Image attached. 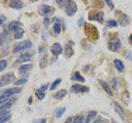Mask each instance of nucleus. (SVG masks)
<instances>
[{
	"instance_id": "obj_1",
	"label": "nucleus",
	"mask_w": 132,
	"mask_h": 123,
	"mask_svg": "<svg viewBox=\"0 0 132 123\" xmlns=\"http://www.w3.org/2000/svg\"><path fill=\"white\" fill-rule=\"evenodd\" d=\"M59 4L62 7H65L66 14L68 15H75V13L77 11V6L75 2H70V0H66V2H59Z\"/></svg>"
},
{
	"instance_id": "obj_2",
	"label": "nucleus",
	"mask_w": 132,
	"mask_h": 123,
	"mask_svg": "<svg viewBox=\"0 0 132 123\" xmlns=\"http://www.w3.org/2000/svg\"><path fill=\"white\" fill-rule=\"evenodd\" d=\"M31 46H32V42H31V41L20 42V43H17V45L13 48V53H14V55H17V53L23 52V50H26V49H31Z\"/></svg>"
},
{
	"instance_id": "obj_3",
	"label": "nucleus",
	"mask_w": 132,
	"mask_h": 123,
	"mask_svg": "<svg viewBox=\"0 0 132 123\" xmlns=\"http://www.w3.org/2000/svg\"><path fill=\"white\" fill-rule=\"evenodd\" d=\"M84 30H86V32H87V36H89L92 41H96L97 38H98V34H97V30L93 27V25H90V24H86V27H84Z\"/></svg>"
},
{
	"instance_id": "obj_4",
	"label": "nucleus",
	"mask_w": 132,
	"mask_h": 123,
	"mask_svg": "<svg viewBox=\"0 0 132 123\" xmlns=\"http://www.w3.org/2000/svg\"><path fill=\"white\" fill-rule=\"evenodd\" d=\"M107 46H108L110 50H112V52H117V50L121 48V41H119L118 38H115V39H111V41H108Z\"/></svg>"
},
{
	"instance_id": "obj_5",
	"label": "nucleus",
	"mask_w": 132,
	"mask_h": 123,
	"mask_svg": "<svg viewBox=\"0 0 132 123\" xmlns=\"http://www.w3.org/2000/svg\"><path fill=\"white\" fill-rule=\"evenodd\" d=\"M70 91L73 94H83V92H89V88L84 86H79V84H75L70 87Z\"/></svg>"
},
{
	"instance_id": "obj_6",
	"label": "nucleus",
	"mask_w": 132,
	"mask_h": 123,
	"mask_svg": "<svg viewBox=\"0 0 132 123\" xmlns=\"http://www.w3.org/2000/svg\"><path fill=\"white\" fill-rule=\"evenodd\" d=\"M13 77L14 75L13 74H6V75H3V77H0V87H3V86H7L9 83H11L13 81Z\"/></svg>"
},
{
	"instance_id": "obj_7",
	"label": "nucleus",
	"mask_w": 132,
	"mask_h": 123,
	"mask_svg": "<svg viewBox=\"0 0 132 123\" xmlns=\"http://www.w3.org/2000/svg\"><path fill=\"white\" fill-rule=\"evenodd\" d=\"M51 52H52L53 56H58V55H61V53L63 52V48H62L61 43H53L52 48H51Z\"/></svg>"
},
{
	"instance_id": "obj_8",
	"label": "nucleus",
	"mask_w": 132,
	"mask_h": 123,
	"mask_svg": "<svg viewBox=\"0 0 132 123\" xmlns=\"http://www.w3.org/2000/svg\"><path fill=\"white\" fill-rule=\"evenodd\" d=\"M52 11H53V8L51 7V6H48V4H41V7H39V14L48 15V14H51Z\"/></svg>"
},
{
	"instance_id": "obj_9",
	"label": "nucleus",
	"mask_w": 132,
	"mask_h": 123,
	"mask_svg": "<svg viewBox=\"0 0 132 123\" xmlns=\"http://www.w3.org/2000/svg\"><path fill=\"white\" fill-rule=\"evenodd\" d=\"M9 28H4V31L2 32V35H0V46H3L6 43V41H7V38H9Z\"/></svg>"
},
{
	"instance_id": "obj_10",
	"label": "nucleus",
	"mask_w": 132,
	"mask_h": 123,
	"mask_svg": "<svg viewBox=\"0 0 132 123\" xmlns=\"http://www.w3.org/2000/svg\"><path fill=\"white\" fill-rule=\"evenodd\" d=\"M14 101H15V98L13 97V98H11V101H9V102L3 103V105L0 106V111H2V112H6V113H7V111H9V109H10V106L13 105V102H14Z\"/></svg>"
},
{
	"instance_id": "obj_11",
	"label": "nucleus",
	"mask_w": 132,
	"mask_h": 123,
	"mask_svg": "<svg viewBox=\"0 0 132 123\" xmlns=\"http://www.w3.org/2000/svg\"><path fill=\"white\" fill-rule=\"evenodd\" d=\"M20 91H21V88H10V90H6V91H3V95L13 97V95H15L17 92H20Z\"/></svg>"
},
{
	"instance_id": "obj_12",
	"label": "nucleus",
	"mask_w": 132,
	"mask_h": 123,
	"mask_svg": "<svg viewBox=\"0 0 132 123\" xmlns=\"http://www.w3.org/2000/svg\"><path fill=\"white\" fill-rule=\"evenodd\" d=\"M32 69V64H24V66H21V67H18V73L20 74H26V73H28V71Z\"/></svg>"
},
{
	"instance_id": "obj_13",
	"label": "nucleus",
	"mask_w": 132,
	"mask_h": 123,
	"mask_svg": "<svg viewBox=\"0 0 132 123\" xmlns=\"http://www.w3.org/2000/svg\"><path fill=\"white\" fill-rule=\"evenodd\" d=\"M72 45H73V42H68V45H66V48H65V56H66V58H70V56L73 55Z\"/></svg>"
},
{
	"instance_id": "obj_14",
	"label": "nucleus",
	"mask_w": 132,
	"mask_h": 123,
	"mask_svg": "<svg viewBox=\"0 0 132 123\" xmlns=\"http://www.w3.org/2000/svg\"><path fill=\"white\" fill-rule=\"evenodd\" d=\"M31 59H32V53L26 52V53H23V55L18 58V62H27V60H31Z\"/></svg>"
},
{
	"instance_id": "obj_15",
	"label": "nucleus",
	"mask_w": 132,
	"mask_h": 123,
	"mask_svg": "<svg viewBox=\"0 0 132 123\" xmlns=\"http://www.w3.org/2000/svg\"><path fill=\"white\" fill-rule=\"evenodd\" d=\"M114 66H115V69H117L119 73L124 71V63L119 60V59H115V60H114Z\"/></svg>"
},
{
	"instance_id": "obj_16",
	"label": "nucleus",
	"mask_w": 132,
	"mask_h": 123,
	"mask_svg": "<svg viewBox=\"0 0 132 123\" xmlns=\"http://www.w3.org/2000/svg\"><path fill=\"white\" fill-rule=\"evenodd\" d=\"M114 108H115V112H117L118 115L121 116V119H122V120H125V113H124V109H122L121 106L118 105V103H114Z\"/></svg>"
},
{
	"instance_id": "obj_17",
	"label": "nucleus",
	"mask_w": 132,
	"mask_h": 123,
	"mask_svg": "<svg viewBox=\"0 0 132 123\" xmlns=\"http://www.w3.org/2000/svg\"><path fill=\"white\" fill-rule=\"evenodd\" d=\"M18 27H20V23H18V21H11L7 28H9V31H15V32H17Z\"/></svg>"
},
{
	"instance_id": "obj_18",
	"label": "nucleus",
	"mask_w": 132,
	"mask_h": 123,
	"mask_svg": "<svg viewBox=\"0 0 132 123\" xmlns=\"http://www.w3.org/2000/svg\"><path fill=\"white\" fill-rule=\"evenodd\" d=\"M94 119H97V112L96 111L89 112V115H87V118H86V123H92Z\"/></svg>"
},
{
	"instance_id": "obj_19",
	"label": "nucleus",
	"mask_w": 132,
	"mask_h": 123,
	"mask_svg": "<svg viewBox=\"0 0 132 123\" xmlns=\"http://www.w3.org/2000/svg\"><path fill=\"white\" fill-rule=\"evenodd\" d=\"M90 18H96L98 23H103V21H104V17H103V13L101 11L96 13V14H90Z\"/></svg>"
},
{
	"instance_id": "obj_20",
	"label": "nucleus",
	"mask_w": 132,
	"mask_h": 123,
	"mask_svg": "<svg viewBox=\"0 0 132 123\" xmlns=\"http://www.w3.org/2000/svg\"><path fill=\"white\" fill-rule=\"evenodd\" d=\"M53 21H55V25H53V32H55V34H61V23H59L61 20H59V18H55Z\"/></svg>"
},
{
	"instance_id": "obj_21",
	"label": "nucleus",
	"mask_w": 132,
	"mask_h": 123,
	"mask_svg": "<svg viewBox=\"0 0 132 123\" xmlns=\"http://www.w3.org/2000/svg\"><path fill=\"white\" fill-rule=\"evenodd\" d=\"M72 78H73V80H76V81H79V83H83V81H84V77L79 73V71H76V73L72 74Z\"/></svg>"
},
{
	"instance_id": "obj_22",
	"label": "nucleus",
	"mask_w": 132,
	"mask_h": 123,
	"mask_svg": "<svg viewBox=\"0 0 132 123\" xmlns=\"http://www.w3.org/2000/svg\"><path fill=\"white\" fill-rule=\"evenodd\" d=\"M35 95H37V98H38V99H44V98H45V91H44L42 88H38V90L35 91Z\"/></svg>"
},
{
	"instance_id": "obj_23",
	"label": "nucleus",
	"mask_w": 132,
	"mask_h": 123,
	"mask_svg": "<svg viewBox=\"0 0 132 123\" xmlns=\"http://www.w3.org/2000/svg\"><path fill=\"white\" fill-rule=\"evenodd\" d=\"M65 95H66V91H65V90H61V91H58V92L53 94V98H55V99H59V98H63Z\"/></svg>"
},
{
	"instance_id": "obj_24",
	"label": "nucleus",
	"mask_w": 132,
	"mask_h": 123,
	"mask_svg": "<svg viewBox=\"0 0 132 123\" xmlns=\"http://www.w3.org/2000/svg\"><path fill=\"white\" fill-rule=\"evenodd\" d=\"M100 84H101V87H103V88H104V91H105V92H108V95H111V94H112V91L110 90V86H108V84H107L105 81H100Z\"/></svg>"
},
{
	"instance_id": "obj_25",
	"label": "nucleus",
	"mask_w": 132,
	"mask_h": 123,
	"mask_svg": "<svg viewBox=\"0 0 132 123\" xmlns=\"http://www.w3.org/2000/svg\"><path fill=\"white\" fill-rule=\"evenodd\" d=\"M11 98L13 97H7V95H0V105H3V103H6V102H9V101H11Z\"/></svg>"
},
{
	"instance_id": "obj_26",
	"label": "nucleus",
	"mask_w": 132,
	"mask_h": 123,
	"mask_svg": "<svg viewBox=\"0 0 132 123\" xmlns=\"http://www.w3.org/2000/svg\"><path fill=\"white\" fill-rule=\"evenodd\" d=\"M73 123H86V119H84L83 115H77L76 118L73 119Z\"/></svg>"
},
{
	"instance_id": "obj_27",
	"label": "nucleus",
	"mask_w": 132,
	"mask_h": 123,
	"mask_svg": "<svg viewBox=\"0 0 132 123\" xmlns=\"http://www.w3.org/2000/svg\"><path fill=\"white\" fill-rule=\"evenodd\" d=\"M65 111H66L65 106H61V108H58V109L55 111V116H56V118H61V116L63 115V112H65Z\"/></svg>"
},
{
	"instance_id": "obj_28",
	"label": "nucleus",
	"mask_w": 132,
	"mask_h": 123,
	"mask_svg": "<svg viewBox=\"0 0 132 123\" xmlns=\"http://www.w3.org/2000/svg\"><path fill=\"white\" fill-rule=\"evenodd\" d=\"M119 24H121V25H128V24H129V18H128L127 15L122 14L121 15V20H119Z\"/></svg>"
},
{
	"instance_id": "obj_29",
	"label": "nucleus",
	"mask_w": 132,
	"mask_h": 123,
	"mask_svg": "<svg viewBox=\"0 0 132 123\" xmlns=\"http://www.w3.org/2000/svg\"><path fill=\"white\" fill-rule=\"evenodd\" d=\"M10 7L11 8H21L23 7V3L21 2H10Z\"/></svg>"
},
{
	"instance_id": "obj_30",
	"label": "nucleus",
	"mask_w": 132,
	"mask_h": 123,
	"mask_svg": "<svg viewBox=\"0 0 132 123\" xmlns=\"http://www.w3.org/2000/svg\"><path fill=\"white\" fill-rule=\"evenodd\" d=\"M10 113H6V115H3L2 118H0V123H9V120H10Z\"/></svg>"
},
{
	"instance_id": "obj_31",
	"label": "nucleus",
	"mask_w": 132,
	"mask_h": 123,
	"mask_svg": "<svg viewBox=\"0 0 132 123\" xmlns=\"http://www.w3.org/2000/svg\"><path fill=\"white\" fill-rule=\"evenodd\" d=\"M107 25L111 27V28H114V27H117V25H118V23L115 20H108V21H107Z\"/></svg>"
},
{
	"instance_id": "obj_32",
	"label": "nucleus",
	"mask_w": 132,
	"mask_h": 123,
	"mask_svg": "<svg viewBox=\"0 0 132 123\" xmlns=\"http://www.w3.org/2000/svg\"><path fill=\"white\" fill-rule=\"evenodd\" d=\"M24 83H27V78L26 77H24V78H20V80H17V81H14V84H15V86H21V84H24Z\"/></svg>"
},
{
	"instance_id": "obj_33",
	"label": "nucleus",
	"mask_w": 132,
	"mask_h": 123,
	"mask_svg": "<svg viewBox=\"0 0 132 123\" xmlns=\"http://www.w3.org/2000/svg\"><path fill=\"white\" fill-rule=\"evenodd\" d=\"M7 67V60H0V71Z\"/></svg>"
},
{
	"instance_id": "obj_34",
	"label": "nucleus",
	"mask_w": 132,
	"mask_h": 123,
	"mask_svg": "<svg viewBox=\"0 0 132 123\" xmlns=\"http://www.w3.org/2000/svg\"><path fill=\"white\" fill-rule=\"evenodd\" d=\"M23 35H24V31L23 30H18L17 32H15V38H17V39H20V38H23Z\"/></svg>"
},
{
	"instance_id": "obj_35",
	"label": "nucleus",
	"mask_w": 132,
	"mask_h": 123,
	"mask_svg": "<svg viewBox=\"0 0 132 123\" xmlns=\"http://www.w3.org/2000/svg\"><path fill=\"white\" fill-rule=\"evenodd\" d=\"M59 84H61V78H58V80H56V81H55V83H53V84H52V86H51V90H55V88H56V87H58V86H59Z\"/></svg>"
},
{
	"instance_id": "obj_36",
	"label": "nucleus",
	"mask_w": 132,
	"mask_h": 123,
	"mask_svg": "<svg viewBox=\"0 0 132 123\" xmlns=\"http://www.w3.org/2000/svg\"><path fill=\"white\" fill-rule=\"evenodd\" d=\"M112 87H114V90H118V80L117 78H112Z\"/></svg>"
},
{
	"instance_id": "obj_37",
	"label": "nucleus",
	"mask_w": 132,
	"mask_h": 123,
	"mask_svg": "<svg viewBox=\"0 0 132 123\" xmlns=\"http://www.w3.org/2000/svg\"><path fill=\"white\" fill-rule=\"evenodd\" d=\"M34 123H46V119H45V118H42L41 120H34Z\"/></svg>"
},
{
	"instance_id": "obj_38",
	"label": "nucleus",
	"mask_w": 132,
	"mask_h": 123,
	"mask_svg": "<svg viewBox=\"0 0 132 123\" xmlns=\"http://www.w3.org/2000/svg\"><path fill=\"white\" fill-rule=\"evenodd\" d=\"M49 21H51L49 18H45V20H44V25H45V27H48V25H49Z\"/></svg>"
},
{
	"instance_id": "obj_39",
	"label": "nucleus",
	"mask_w": 132,
	"mask_h": 123,
	"mask_svg": "<svg viewBox=\"0 0 132 123\" xmlns=\"http://www.w3.org/2000/svg\"><path fill=\"white\" fill-rule=\"evenodd\" d=\"M107 4H108L111 8H114V3H112V2H107Z\"/></svg>"
},
{
	"instance_id": "obj_40",
	"label": "nucleus",
	"mask_w": 132,
	"mask_h": 123,
	"mask_svg": "<svg viewBox=\"0 0 132 123\" xmlns=\"http://www.w3.org/2000/svg\"><path fill=\"white\" fill-rule=\"evenodd\" d=\"M127 58H128V59H131V60H132V53H129V52H127Z\"/></svg>"
},
{
	"instance_id": "obj_41",
	"label": "nucleus",
	"mask_w": 132,
	"mask_h": 123,
	"mask_svg": "<svg viewBox=\"0 0 132 123\" xmlns=\"http://www.w3.org/2000/svg\"><path fill=\"white\" fill-rule=\"evenodd\" d=\"M66 123H73V119H72V118H69L68 120H66Z\"/></svg>"
},
{
	"instance_id": "obj_42",
	"label": "nucleus",
	"mask_w": 132,
	"mask_h": 123,
	"mask_svg": "<svg viewBox=\"0 0 132 123\" xmlns=\"http://www.w3.org/2000/svg\"><path fill=\"white\" fill-rule=\"evenodd\" d=\"M3 20H4V17L2 15V17H0V27H2V24H3Z\"/></svg>"
},
{
	"instance_id": "obj_43",
	"label": "nucleus",
	"mask_w": 132,
	"mask_h": 123,
	"mask_svg": "<svg viewBox=\"0 0 132 123\" xmlns=\"http://www.w3.org/2000/svg\"><path fill=\"white\" fill-rule=\"evenodd\" d=\"M93 123H105V120H96V122H93Z\"/></svg>"
},
{
	"instance_id": "obj_44",
	"label": "nucleus",
	"mask_w": 132,
	"mask_h": 123,
	"mask_svg": "<svg viewBox=\"0 0 132 123\" xmlns=\"http://www.w3.org/2000/svg\"><path fill=\"white\" fill-rule=\"evenodd\" d=\"M129 42L132 43V34H131V36H129Z\"/></svg>"
},
{
	"instance_id": "obj_45",
	"label": "nucleus",
	"mask_w": 132,
	"mask_h": 123,
	"mask_svg": "<svg viewBox=\"0 0 132 123\" xmlns=\"http://www.w3.org/2000/svg\"><path fill=\"white\" fill-rule=\"evenodd\" d=\"M128 123H132V120H128Z\"/></svg>"
},
{
	"instance_id": "obj_46",
	"label": "nucleus",
	"mask_w": 132,
	"mask_h": 123,
	"mask_svg": "<svg viewBox=\"0 0 132 123\" xmlns=\"http://www.w3.org/2000/svg\"><path fill=\"white\" fill-rule=\"evenodd\" d=\"M112 123H117V122H112Z\"/></svg>"
}]
</instances>
